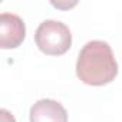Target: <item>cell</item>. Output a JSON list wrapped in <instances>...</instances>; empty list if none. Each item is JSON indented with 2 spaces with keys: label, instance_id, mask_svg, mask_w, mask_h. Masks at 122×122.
<instances>
[{
  "label": "cell",
  "instance_id": "obj_1",
  "mask_svg": "<svg viewBox=\"0 0 122 122\" xmlns=\"http://www.w3.org/2000/svg\"><path fill=\"white\" fill-rule=\"evenodd\" d=\"M76 76L89 86H103L118 76V63L111 46L103 40H91L79 52Z\"/></svg>",
  "mask_w": 122,
  "mask_h": 122
},
{
  "label": "cell",
  "instance_id": "obj_2",
  "mask_svg": "<svg viewBox=\"0 0 122 122\" xmlns=\"http://www.w3.org/2000/svg\"><path fill=\"white\" fill-rule=\"evenodd\" d=\"M35 42L42 53L60 56L71 49L72 33L65 23L59 20H43L36 29Z\"/></svg>",
  "mask_w": 122,
  "mask_h": 122
},
{
  "label": "cell",
  "instance_id": "obj_3",
  "mask_svg": "<svg viewBox=\"0 0 122 122\" xmlns=\"http://www.w3.org/2000/svg\"><path fill=\"white\" fill-rule=\"evenodd\" d=\"M26 37V26L22 17L15 13L0 15V47L2 49H16Z\"/></svg>",
  "mask_w": 122,
  "mask_h": 122
},
{
  "label": "cell",
  "instance_id": "obj_4",
  "mask_svg": "<svg viewBox=\"0 0 122 122\" xmlns=\"http://www.w3.org/2000/svg\"><path fill=\"white\" fill-rule=\"evenodd\" d=\"M30 122H68V112L55 99H39L32 105Z\"/></svg>",
  "mask_w": 122,
  "mask_h": 122
},
{
  "label": "cell",
  "instance_id": "obj_5",
  "mask_svg": "<svg viewBox=\"0 0 122 122\" xmlns=\"http://www.w3.org/2000/svg\"><path fill=\"white\" fill-rule=\"evenodd\" d=\"M0 122H16V119L7 109H0Z\"/></svg>",
  "mask_w": 122,
  "mask_h": 122
},
{
  "label": "cell",
  "instance_id": "obj_6",
  "mask_svg": "<svg viewBox=\"0 0 122 122\" xmlns=\"http://www.w3.org/2000/svg\"><path fill=\"white\" fill-rule=\"evenodd\" d=\"M55 7H59V9H69V7H72V6H75L76 3H73V5H60V3H52Z\"/></svg>",
  "mask_w": 122,
  "mask_h": 122
}]
</instances>
